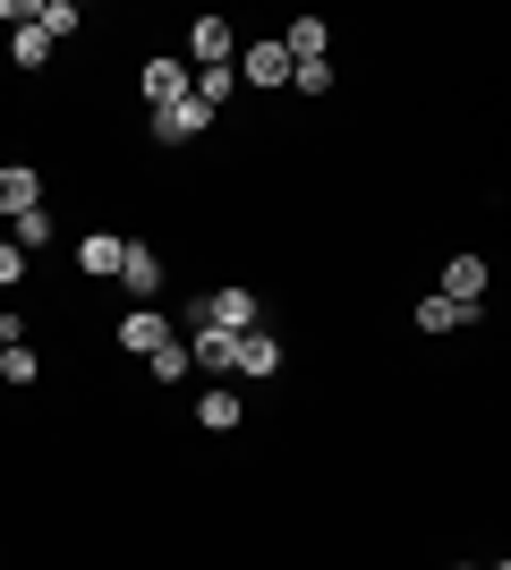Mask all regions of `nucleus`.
Returning a JSON list of instances; mask_svg holds the SVG:
<instances>
[{"label": "nucleus", "mask_w": 511, "mask_h": 570, "mask_svg": "<svg viewBox=\"0 0 511 570\" xmlns=\"http://www.w3.org/2000/svg\"><path fill=\"white\" fill-rule=\"evenodd\" d=\"M179 60H188V69H230V60H239V26L188 18V35H179Z\"/></svg>", "instance_id": "obj_1"}, {"label": "nucleus", "mask_w": 511, "mask_h": 570, "mask_svg": "<svg viewBox=\"0 0 511 570\" xmlns=\"http://www.w3.org/2000/svg\"><path fill=\"white\" fill-rule=\"evenodd\" d=\"M487 289H494V264H487V256H452L435 298H452L461 315H487Z\"/></svg>", "instance_id": "obj_2"}, {"label": "nucleus", "mask_w": 511, "mask_h": 570, "mask_svg": "<svg viewBox=\"0 0 511 570\" xmlns=\"http://www.w3.org/2000/svg\"><path fill=\"white\" fill-rule=\"evenodd\" d=\"M188 315H196V324H214V333H256V289H205Z\"/></svg>", "instance_id": "obj_3"}, {"label": "nucleus", "mask_w": 511, "mask_h": 570, "mask_svg": "<svg viewBox=\"0 0 511 570\" xmlns=\"http://www.w3.org/2000/svg\"><path fill=\"white\" fill-rule=\"evenodd\" d=\"M230 77H247V86H291V51H282V35H265V43H239V60H230Z\"/></svg>", "instance_id": "obj_4"}, {"label": "nucleus", "mask_w": 511, "mask_h": 570, "mask_svg": "<svg viewBox=\"0 0 511 570\" xmlns=\"http://www.w3.org/2000/svg\"><path fill=\"white\" fill-rule=\"evenodd\" d=\"M205 128H214V111H205V102H163V111H154V145H196L205 137Z\"/></svg>", "instance_id": "obj_5"}, {"label": "nucleus", "mask_w": 511, "mask_h": 570, "mask_svg": "<svg viewBox=\"0 0 511 570\" xmlns=\"http://www.w3.org/2000/svg\"><path fill=\"white\" fill-rule=\"evenodd\" d=\"M120 256H128L120 230H86L77 238V273H86V282H120Z\"/></svg>", "instance_id": "obj_6"}, {"label": "nucleus", "mask_w": 511, "mask_h": 570, "mask_svg": "<svg viewBox=\"0 0 511 570\" xmlns=\"http://www.w3.org/2000/svg\"><path fill=\"white\" fill-rule=\"evenodd\" d=\"M43 205V170L35 163H0V222H18Z\"/></svg>", "instance_id": "obj_7"}, {"label": "nucleus", "mask_w": 511, "mask_h": 570, "mask_svg": "<svg viewBox=\"0 0 511 570\" xmlns=\"http://www.w3.org/2000/svg\"><path fill=\"white\" fill-rule=\"evenodd\" d=\"M137 86H146V102H154V111H163V102H188V60H179V51H154Z\"/></svg>", "instance_id": "obj_8"}, {"label": "nucleus", "mask_w": 511, "mask_h": 570, "mask_svg": "<svg viewBox=\"0 0 511 570\" xmlns=\"http://www.w3.org/2000/svg\"><path fill=\"white\" fill-rule=\"evenodd\" d=\"M163 341H170V315H163V307H128V315H120V350H128V357H154Z\"/></svg>", "instance_id": "obj_9"}, {"label": "nucleus", "mask_w": 511, "mask_h": 570, "mask_svg": "<svg viewBox=\"0 0 511 570\" xmlns=\"http://www.w3.org/2000/svg\"><path fill=\"white\" fill-rule=\"evenodd\" d=\"M120 289H128V298H137V307H146L154 289H163V256H154V247H137V238H128V256H120Z\"/></svg>", "instance_id": "obj_10"}, {"label": "nucleus", "mask_w": 511, "mask_h": 570, "mask_svg": "<svg viewBox=\"0 0 511 570\" xmlns=\"http://www.w3.org/2000/svg\"><path fill=\"white\" fill-rule=\"evenodd\" d=\"M230 375H247V383L282 375V341H273V333H239V366H230Z\"/></svg>", "instance_id": "obj_11"}, {"label": "nucleus", "mask_w": 511, "mask_h": 570, "mask_svg": "<svg viewBox=\"0 0 511 570\" xmlns=\"http://www.w3.org/2000/svg\"><path fill=\"white\" fill-rule=\"evenodd\" d=\"M35 35H43V43H69V35H86V9H77V0H35Z\"/></svg>", "instance_id": "obj_12"}, {"label": "nucleus", "mask_w": 511, "mask_h": 570, "mask_svg": "<svg viewBox=\"0 0 511 570\" xmlns=\"http://www.w3.org/2000/svg\"><path fill=\"white\" fill-rule=\"evenodd\" d=\"M239 417H247V409H239V392H230V383H214V392L196 401V426H205V434H239Z\"/></svg>", "instance_id": "obj_13"}, {"label": "nucleus", "mask_w": 511, "mask_h": 570, "mask_svg": "<svg viewBox=\"0 0 511 570\" xmlns=\"http://www.w3.org/2000/svg\"><path fill=\"white\" fill-rule=\"evenodd\" d=\"M324 43H333V26H324V18H291V35H282L291 60H324Z\"/></svg>", "instance_id": "obj_14"}, {"label": "nucleus", "mask_w": 511, "mask_h": 570, "mask_svg": "<svg viewBox=\"0 0 511 570\" xmlns=\"http://www.w3.org/2000/svg\"><path fill=\"white\" fill-rule=\"evenodd\" d=\"M9 230H18L9 247H18V256H35V247H51V238H60V222H51V205H35V214H18Z\"/></svg>", "instance_id": "obj_15"}, {"label": "nucleus", "mask_w": 511, "mask_h": 570, "mask_svg": "<svg viewBox=\"0 0 511 570\" xmlns=\"http://www.w3.org/2000/svg\"><path fill=\"white\" fill-rule=\"evenodd\" d=\"M35 375H43V357H35V341H9V350H0V383H18V392H26Z\"/></svg>", "instance_id": "obj_16"}, {"label": "nucleus", "mask_w": 511, "mask_h": 570, "mask_svg": "<svg viewBox=\"0 0 511 570\" xmlns=\"http://www.w3.org/2000/svg\"><path fill=\"white\" fill-rule=\"evenodd\" d=\"M461 324H478V315H461L452 298H417V333H461Z\"/></svg>", "instance_id": "obj_17"}, {"label": "nucleus", "mask_w": 511, "mask_h": 570, "mask_svg": "<svg viewBox=\"0 0 511 570\" xmlns=\"http://www.w3.org/2000/svg\"><path fill=\"white\" fill-rule=\"evenodd\" d=\"M9 60H18V69H43V60H51V43L35 35V26H9Z\"/></svg>", "instance_id": "obj_18"}, {"label": "nucleus", "mask_w": 511, "mask_h": 570, "mask_svg": "<svg viewBox=\"0 0 511 570\" xmlns=\"http://www.w3.org/2000/svg\"><path fill=\"white\" fill-rule=\"evenodd\" d=\"M291 95H333V60H291Z\"/></svg>", "instance_id": "obj_19"}, {"label": "nucleus", "mask_w": 511, "mask_h": 570, "mask_svg": "<svg viewBox=\"0 0 511 570\" xmlns=\"http://www.w3.org/2000/svg\"><path fill=\"white\" fill-rule=\"evenodd\" d=\"M146 366H154V383H188V375H196V366H188V350H179V341H163V350H154Z\"/></svg>", "instance_id": "obj_20"}, {"label": "nucleus", "mask_w": 511, "mask_h": 570, "mask_svg": "<svg viewBox=\"0 0 511 570\" xmlns=\"http://www.w3.org/2000/svg\"><path fill=\"white\" fill-rule=\"evenodd\" d=\"M18 282H26V256L9 247V238H0V289H18Z\"/></svg>", "instance_id": "obj_21"}, {"label": "nucleus", "mask_w": 511, "mask_h": 570, "mask_svg": "<svg viewBox=\"0 0 511 570\" xmlns=\"http://www.w3.org/2000/svg\"><path fill=\"white\" fill-rule=\"evenodd\" d=\"M452 570H487V562H452Z\"/></svg>", "instance_id": "obj_22"}, {"label": "nucleus", "mask_w": 511, "mask_h": 570, "mask_svg": "<svg viewBox=\"0 0 511 570\" xmlns=\"http://www.w3.org/2000/svg\"><path fill=\"white\" fill-rule=\"evenodd\" d=\"M494 570H503V562H494Z\"/></svg>", "instance_id": "obj_23"}]
</instances>
